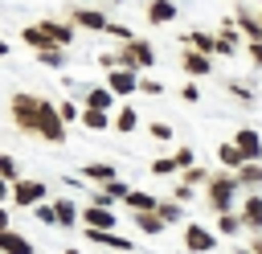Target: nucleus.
I'll return each instance as SVG.
<instances>
[{
    "label": "nucleus",
    "mask_w": 262,
    "mask_h": 254,
    "mask_svg": "<svg viewBox=\"0 0 262 254\" xmlns=\"http://www.w3.org/2000/svg\"><path fill=\"white\" fill-rule=\"evenodd\" d=\"M242 49H246V53H250V61H254V66L262 70V41H246Z\"/></svg>",
    "instance_id": "nucleus-42"
},
{
    "label": "nucleus",
    "mask_w": 262,
    "mask_h": 254,
    "mask_svg": "<svg viewBox=\"0 0 262 254\" xmlns=\"http://www.w3.org/2000/svg\"><path fill=\"white\" fill-rule=\"evenodd\" d=\"M131 225L139 229V234H147V238H156V234H164V217L156 213V209H139V213H131Z\"/></svg>",
    "instance_id": "nucleus-14"
},
{
    "label": "nucleus",
    "mask_w": 262,
    "mask_h": 254,
    "mask_svg": "<svg viewBox=\"0 0 262 254\" xmlns=\"http://www.w3.org/2000/svg\"><path fill=\"white\" fill-rule=\"evenodd\" d=\"M233 143L246 152V160H262V135H258L254 127H242V131L233 135Z\"/></svg>",
    "instance_id": "nucleus-17"
},
{
    "label": "nucleus",
    "mask_w": 262,
    "mask_h": 254,
    "mask_svg": "<svg viewBox=\"0 0 262 254\" xmlns=\"http://www.w3.org/2000/svg\"><path fill=\"white\" fill-rule=\"evenodd\" d=\"M237 213H242V221H246V229H250V234H262V193H258V188L242 201V209H237Z\"/></svg>",
    "instance_id": "nucleus-12"
},
{
    "label": "nucleus",
    "mask_w": 262,
    "mask_h": 254,
    "mask_svg": "<svg viewBox=\"0 0 262 254\" xmlns=\"http://www.w3.org/2000/svg\"><path fill=\"white\" fill-rule=\"evenodd\" d=\"M82 176H86V180H94V184H106V180H115L119 172H115V164L94 160V164H82Z\"/></svg>",
    "instance_id": "nucleus-25"
},
{
    "label": "nucleus",
    "mask_w": 262,
    "mask_h": 254,
    "mask_svg": "<svg viewBox=\"0 0 262 254\" xmlns=\"http://www.w3.org/2000/svg\"><path fill=\"white\" fill-rule=\"evenodd\" d=\"M139 94H151V98H160V94H164V82H151V78H139Z\"/></svg>",
    "instance_id": "nucleus-39"
},
{
    "label": "nucleus",
    "mask_w": 262,
    "mask_h": 254,
    "mask_svg": "<svg viewBox=\"0 0 262 254\" xmlns=\"http://www.w3.org/2000/svg\"><path fill=\"white\" fill-rule=\"evenodd\" d=\"M78 29H90V33H106V25H111V16L102 12V8H70L66 12Z\"/></svg>",
    "instance_id": "nucleus-7"
},
{
    "label": "nucleus",
    "mask_w": 262,
    "mask_h": 254,
    "mask_svg": "<svg viewBox=\"0 0 262 254\" xmlns=\"http://www.w3.org/2000/svg\"><path fill=\"white\" fill-rule=\"evenodd\" d=\"M53 209H57V225H66V229L82 221V209H78L70 197H57V201H53Z\"/></svg>",
    "instance_id": "nucleus-22"
},
{
    "label": "nucleus",
    "mask_w": 262,
    "mask_h": 254,
    "mask_svg": "<svg viewBox=\"0 0 262 254\" xmlns=\"http://www.w3.org/2000/svg\"><path fill=\"white\" fill-rule=\"evenodd\" d=\"M66 254H82V250H78V246H66Z\"/></svg>",
    "instance_id": "nucleus-48"
},
{
    "label": "nucleus",
    "mask_w": 262,
    "mask_h": 254,
    "mask_svg": "<svg viewBox=\"0 0 262 254\" xmlns=\"http://www.w3.org/2000/svg\"><path fill=\"white\" fill-rule=\"evenodd\" d=\"M143 16H147V25L164 29V25L176 20V0H147V4H143Z\"/></svg>",
    "instance_id": "nucleus-11"
},
{
    "label": "nucleus",
    "mask_w": 262,
    "mask_h": 254,
    "mask_svg": "<svg viewBox=\"0 0 262 254\" xmlns=\"http://www.w3.org/2000/svg\"><path fill=\"white\" fill-rule=\"evenodd\" d=\"M0 176H8V180H16V176H20V168H16V160H12L8 152H0Z\"/></svg>",
    "instance_id": "nucleus-36"
},
{
    "label": "nucleus",
    "mask_w": 262,
    "mask_h": 254,
    "mask_svg": "<svg viewBox=\"0 0 262 254\" xmlns=\"http://www.w3.org/2000/svg\"><path fill=\"white\" fill-rule=\"evenodd\" d=\"M217 160H221V168H233V172H237V168L246 164V152L229 139V143H221V147H217Z\"/></svg>",
    "instance_id": "nucleus-24"
},
{
    "label": "nucleus",
    "mask_w": 262,
    "mask_h": 254,
    "mask_svg": "<svg viewBox=\"0 0 262 254\" xmlns=\"http://www.w3.org/2000/svg\"><path fill=\"white\" fill-rule=\"evenodd\" d=\"M172 197H176V201H184V205H188V201H192V197H196V184H188V180H180V184H176V188H172Z\"/></svg>",
    "instance_id": "nucleus-38"
},
{
    "label": "nucleus",
    "mask_w": 262,
    "mask_h": 254,
    "mask_svg": "<svg viewBox=\"0 0 262 254\" xmlns=\"http://www.w3.org/2000/svg\"><path fill=\"white\" fill-rule=\"evenodd\" d=\"M57 107H61V119H66V123H74V119H82V107H74L70 98H66V102H57Z\"/></svg>",
    "instance_id": "nucleus-41"
},
{
    "label": "nucleus",
    "mask_w": 262,
    "mask_h": 254,
    "mask_svg": "<svg viewBox=\"0 0 262 254\" xmlns=\"http://www.w3.org/2000/svg\"><path fill=\"white\" fill-rule=\"evenodd\" d=\"M0 254H33V242L16 229H0Z\"/></svg>",
    "instance_id": "nucleus-18"
},
{
    "label": "nucleus",
    "mask_w": 262,
    "mask_h": 254,
    "mask_svg": "<svg viewBox=\"0 0 262 254\" xmlns=\"http://www.w3.org/2000/svg\"><path fill=\"white\" fill-rule=\"evenodd\" d=\"M41 29H45V33H49L57 45H66V49L74 45V33H78V25H74L70 16H66V20H53V16H45V20H41Z\"/></svg>",
    "instance_id": "nucleus-13"
},
{
    "label": "nucleus",
    "mask_w": 262,
    "mask_h": 254,
    "mask_svg": "<svg viewBox=\"0 0 262 254\" xmlns=\"http://www.w3.org/2000/svg\"><path fill=\"white\" fill-rule=\"evenodd\" d=\"M66 53H70L66 45H45V49H37L33 57H37L41 66H49V70H66Z\"/></svg>",
    "instance_id": "nucleus-21"
},
{
    "label": "nucleus",
    "mask_w": 262,
    "mask_h": 254,
    "mask_svg": "<svg viewBox=\"0 0 262 254\" xmlns=\"http://www.w3.org/2000/svg\"><path fill=\"white\" fill-rule=\"evenodd\" d=\"M115 98H119V94H115L111 86H90V90H86V107H102V111H111Z\"/></svg>",
    "instance_id": "nucleus-26"
},
{
    "label": "nucleus",
    "mask_w": 262,
    "mask_h": 254,
    "mask_svg": "<svg viewBox=\"0 0 262 254\" xmlns=\"http://www.w3.org/2000/svg\"><path fill=\"white\" fill-rule=\"evenodd\" d=\"M106 4H119V0H106Z\"/></svg>",
    "instance_id": "nucleus-50"
},
{
    "label": "nucleus",
    "mask_w": 262,
    "mask_h": 254,
    "mask_svg": "<svg viewBox=\"0 0 262 254\" xmlns=\"http://www.w3.org/2000/svg\"><path fill=\"white\" fill-rule=\"evenodd\" d=\"M180 98H184V102H201V86H196V82H184V86H180Z\"/></svg>",
    "instance_id": "nucleus-40"
},
{
    "label": "nucleus",
    "mask_w": 262,
    "mask_h": 254,
    "mask_svg": "<svg viewBox=\"0 0 262 254\" xmlns=\"http://www.w3.org/2000/svg\"><path fill=\"white\" fill-rule=\"evenodd\" d=\"M250 250H254V254H262V234H254V242H250Z\"/></svg>",
    "instance_id": "nucleus-46"
},
{
    "label": "nucleus",
    "mask_w": 262,
    "mask_h": 254,
    "mask_svg": "<svg viewBox=\"0 0 262 254\" xmlns=\"http://www.w3.org/2000/svg\"><path fill=\"white\" fill-rule=\"evenodd\" d=\"M258 12H262V0H258Z\"/></svg>",
    "instance_id": "nucleus-51"
},
{
    "label": "nucleus",
    "mask_w": 262,
    "mask_h": 254,
    "mask_svg": "<svg viewBox=\"0 0 262 254\" xmlns=\"http://www.w3.org/2000/svg\"><path fill=\"white\" fill-rule=\"evenodd\" d=\"M45 180H12V205H20V209H33L37 201H45Z\"/></svg>",
    "instance_id": "nucleus-5"
},
{
    "label": "nucleus",
    "mask_w": 262,
    "mask_h": 254,
    "mask_svg": "<svg viewBox=\"0 0 262 254\" xmlns=\"http://www.w3.org/2000/svg\"><path fill=\"white\" fill-rule=\"evenodd\" d=\"M209 176H213V172H209V168H201V164H188V168L180 172V180H188V184H201V188L209 184Z\"/></svg>",
    "instance_id": "nucleus-33"
},
{
    "label": "nucleus",
    "mask_w": 262,
    "mask_h": 254,
    "mask_svg": "<svg viewBox=\"0 0 262 254\" xmlns=\"http://www.w3.org/2000/svg\"><path fill=\"white\" fill-rule=\"evenodd\" d=\"M135 127H139V111H135L131 102H127V107H119V111H115V131H123V135H131Z\"/></svg>",
    "instance_id": "nucleus-27"
},
{
    "label": "nucleus",
    "mask_w": 262,
    "mask_h": 254,
    "mask_svg": "<svg viewBox=\"0 0 262 254\" xmlns=\"http://www.w3.org/2000/svg\"><path fill=\"white\" fill-rule=\"evenodd\" d=\"M106 86H111L119 98H127V94L139 90V70H135V66H115V70H106Z\"/></svg>",
    "instance_id": "nucleus-4"
},
{
    "label": "nucleus",
    "mask_w": 262,
    "mask_h": 254,
    "mask_svg": "<svg viewBox=\"0 0 262 254\" xmlns=\"http://www.w3.org/2000/svg\"><path fill=\"white\" fill-rule=\"evenodd\" d=\"M213 246H217V234H213V229H205V225H196V221L184 225V250H188V254H209Z\"/></svg>",
    "instance_id": "nucleus-6"
},
{
    "label": "nucleus",
    "mask_w": 262,
    "mask_h": 254,
    "mask_svg": "<svg viewBox=\"0 0 262 254\" xmlns=\"http://www.w3.org/2000/svg\"><path fill=\"white\" fill-rule=\"evenodd\" d=\"M246 229V221H242V213H233V209H225V213H217V234H225V238H233V234H242Z\"/></svg>",
    "instance_id": "nucleus-28"
},
{
    "label": "nucleus",
    "mask_w": 262,
    "mask_h": 254,
    "mask_svg": "<svg viewBox=\"0 0 262 254\" xmlns=\"http://www.w3.org/2000/svg\"><path fill=\"white\" fill-rule=\"evenodd\" d=\"M237 180H242V188H262V160H246L242 168H237Z\"/></svg>",
    "instance_id": "nucleus-23"
},
{
    "label": "nucleus",
    "mask_w": 262,
    "mask_h": 254,
    "mask_svg": "<svg viewBox=\"0 0 262 254\" xmlns=\"http://www.w3.org/2000/svg\"><path fill=\"white\" fill-rule=\"evenodd\" d=\"M119 213H111V205H82V225H94V229H115Z\"/></svg>",
    "instance_id": "nucleus-10"
},
{
    "label": "nucleus",
    "mask_w": 262,
    "mask_h": 254,
    "mask_svg": "<svg viewBox=\"0 0 262 254\" xmlns=\"http://www.w3.org/2000/svg\"><path fill=\"white\" fill-rule=\"evenodd\" d=\"M225 94L237 98V102H246V107L254 102V86H246V82H225Z\"/></svg>",
    "instance_id": "nucleus-32"
},
{
    "label": "nucleus",
    "mask_w": 262,
    "mask_h": 254,
    "mask_svg": "<svg viewBox=\"0 0 262 254\" xmlns=\"http://www.w3.org/2000/svg\"><path fill=\"white\" fill-rule=\"evenodd\" d=\"M0 57H8V41L4 37H0Z\"/></svg>",
    "instance_id": "nucleus-47"
},
{
    "label": "nucleus",
    "mask_w": 262,
    "mask_h": 254,
    "mask_svg": "<svg viewBox=\"0 0 262 254\" xmlns=\"http://www.w3.org/2000/svg\"><path fill=\"white\" fill-rule=\"evenodd\" d=\"M115 57H119V66L151 70V66H156V45H151V41H143V37H131V41H123V45L115 49Z\"/></svg>",
    "instance_id": "nucleus-3"
},
{
    "label": "nucleus",
    "mask_w": 262,
    "mask_h": 254,
    "mask_svg": "<svg viewBox=\"0 0 262 254\" xmlns=\"http://www.w3.org/2000/svg\"><path fill=\"white\" fill-rule=\"evenodd\" d=\"M4 201H12V180H8V176H0V205H4Z\"/></svg>",
    "instance_id": "nucleus-44"
},
{
    "label": "nucleus",
    "mask_w": 262,
    "mask_h": 254,
    "mask_svg": "<svg viewBox=\"0 0 262 254\" xmlns=\"http://www.w3.org/2000/svg\"><path fill=\"white\" fill-rule=\"evenodd\" d=\"M180 70L188 74V78H205L209 70H213V53H201V49H180Z\"/></svg>",
    "instance_id": "nucleus-8"
},
{
    "label": "nucleus",
    "mask_w": 262,
    "mask_h": 254,
    "mask_svg": "<svg viewBox=\"0 0 262 254\" xmlns=\"http://www.w3.org/2000/svg\"><path fill=\"white\" fill-rule=\"evenodd\" d=\"M156 213L172 225V221H184V201H176V197H168V201H160L156 205Z\"/></svg>",
    "instance_id": "nucleus-30"
},
{
    "label": "nucleus",
    "mask_w": 262,
    "mask_h": 254,
    "mask_svg": "<svg viewBox=\"0 0 262 254\" xmlns=\"http://www.w3.org/2000/svg\"><path fill=\"white\" fill-rule=\"evenodd\" d=\"M20 41H25L33 53H37V49H45V45H57V41L41 29V20H37V25H25V29H20Z\"/></svg>",
    "instance_id": "nucleus-19"
},
{
    "label": "nucleus",
    "mask_w": 262,
    "mask_h": 254,
    "mask_svg": "<svg viewBox=\"0 0 262 254\" xmlns=\"http://www.w3.org/2000/svg\"><path fill=\"white\" fill-rule=\"evenodd\" d=\"M233 254H254V250H250V246H242V250H233Z\"/></svg>",
    "instance_id": "nucleus-49"
},
{
    "label": "nucleus",
    "mask_w": 262,
    "mask_h": 254,
    "mask_svg": "<svg viewBox=\"0 0 262 254\" xmlns=\"http://www.w3.org/2000/svg\"><path fill=\"white\" fill-rule=\"evenodd\" d=\"M237 193H242L237 172H233V168H221V172H213L209 184H205V205H209L213 213H225V209L237 205Z\"/></svg>",
    "instance_id": "nucleus-1"
},
{
    "label": "nucleus",
    "mask_w": 262,
    "mask_h": 254,
    "mask_svg": "<svg viewBox=\"0 0 262 254\" xmlns=\"http://www.w3.org/2000/svg\"><path fill=\"white\" fill-rule=\"evenodd\" d=\"M33 217H37L41 225H57V209H53V201H37V205H33Z\"/></svg>",
    "instance_id": "nucleus-34"
},
{
    "label": "nucleus",
    "mask_w": 262,
    "mask_h": 254,
    "mask_svg": "<svg viewBox=\"0 0 262 254\" xmlns=\"http://www.w3.org/2000/svg\"><path fill=\"white\" fill-rule=\"evenodd\" d=\"M0 229H12V217L4 213V205H0Z\"/></svg>",
    "instance_id": "nucleus-45"
},
{
    "label": "nucleus",
    "mask_w": 262,
    "mask_h": 254,
    "mask_svg": "<svg viewBox=\"0 0 262 254\" xmlns=\"http://www.w3.org/2000/svg\"><path fill=\"white\" fill-rule=\"evenodd\" d=\"M176 160H180V172H184L188 164H196V156H192V147H176Z\"/></svg>",
    "instance_id": "nucleus-43"
},
{
    "label": "nucleus",
    "mask_w": 262,
    "mask_h": 254,
    "mask_svg": "<svg viewBox=\"0 0 262 254\" xmlns=\"http://www.w3.org/2000/svg\"><path fill=\"white\" fill-rule=\"evenodd\" d=\"M106 33H111L115 41H131V37H135V33H131V29L123 25V20H111V25H106Z\"/></svg>",
    "instance_id": "nucleus-37"
},
{
    "label": "nucleus",
    "mask_w": 262,
    "mask_h": 254,
    "mask_svg": "<svg viewBox=\"0 0 262 254\" xmlns=\"http://www.w3.org/2000/svg\"><path fill=\"white\" fill-rule=\"evenodd\" d=\"M37 111H41V94L16 90V94L8 98V115H12L16 131H25V135H37Z\"/></svg>",
    "instance_id": "nucleus-2"
},
{
    "label": "nucleus",
    "mask_w": 262,
    "mask_h": 254,
    "mask_svg": "<svg viewBox=\"0 0 262 254\" xmlns=\"http://www.w3.org/2000/svg\"><path fill=\"white\" fill-rule=\"evenodd\" d=\"M82 234H86V242H94V246H106V250H119V254H127V250H131V242H127L123 234H115V229H94V225H82Z\"/></svg>",
    "instance_id": "nucleus-9"
},
{
    "label": "nucleus",
    "mask_w": 262,
    "mask_h": 254,
    "mask_svg": "<svg viewBox=\"0 0 262 254\" xmlns=\"http://www.w3.org/2000/svg\"><path fill=\"white\" fill-rule=\"evenodd\" d=\"M86 131H106V127H115V115L111 111H102V107H82V119H78Z\"/></svg>",
    "instance_id": "nucleus-16"
},
{
    "label": "nucleus",
    "mask_w": 262,
    "mask_h": 254,
    "mask_svg": "<svg viewBox=\"0 0 262 254\" xmlns=\"http://www.w3.org/2000/svg\"><path fill=\"white\" fill-rule=\"evenodd\" d=\"M147 135H151V139H160V143H168V139H172V123L156 119V123H147Z\"/></svg>",
    "instance_id": "nucleus-35"
},
{
    "label": "nucleus",
    "mask_w": 262,
    "mask_h": 254,
    "mask_svg": "<svg viewBox=\"0 0 262 254\" xmlns=\"http://www.w3.org/2000/svg\"><path fill=\"white\" fill-rule=\"evenodd\" d=\"M233 20H237V29H242V37H246V41H262V12L237 8V12H233Z\"/></svg>",
    "instance_id": "nucleus-15"
},
{
    "label": "nucleus",
    "mask_w": 262,
    "mask_h": 254,
    "mask_svg": "<svg viewBox=\"0 0 262 254\" xmlns=\"http://www.w3.org/2000/svg\"><path fill=\"white\" fill-rule=\"evenodd\" d=\"M123 205H127L131 213H139V209H156V205H160V197H151V193H143V188H131Z\"/></svg>",
    "instance_id": "nucleus-29"
},
{
    "label": "nucleus",
    "mask_w": 262,
    "mask_h": 254,
    "mask_svg": "<svg viewBox=\"0 0 262 254\" xmlns=\"http://www.w3.org/2000/svg\"><path fill=\"white\" fill-rule=\"evenodd\" d=\"M172 172H180L176 152H172V156H156V160H151V176H172Z\"/></svg>",
    "instance_id": "nucleus-31"
},
{
    "label": "nucleus",
    "mask_w": 262,
    "mask_h": 254,
    "mask_svg": "<svg viewBox=\"0 0 262 254\" xmlns=\"http://www.w3.org/2000/svg\"><path fill=\"white\" fill-rule=\"evenodd\" d=\"M180 41L192 45V49H201V53H213V57H217V33H201V29H192V33H184Z\"/></svg>",
    "instance_id": "nucleus-20"
}]
</instances>
